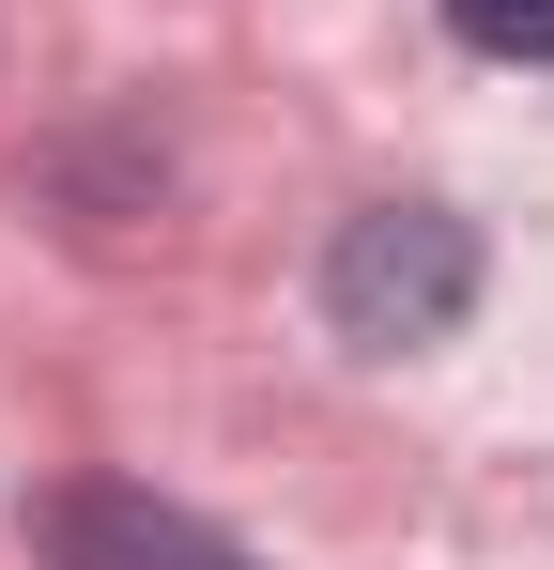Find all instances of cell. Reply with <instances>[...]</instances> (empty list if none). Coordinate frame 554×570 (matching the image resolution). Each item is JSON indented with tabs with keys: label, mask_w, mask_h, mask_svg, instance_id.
<instances>
[{
	"label": "cell",
	"mask_w": 554,
	"mask_h": 570,
	"mask_svg": "<svg viewBox=\"0 0 554 570\" xmlns=\"http://www.w3.org/2000/svg\"><path fill=\"white\" fill-rule=\"evenodd\" d=\"M462 308H477V232L447 200H369L355 232L324 247V324L355 355H432Z\"/></svg>",
	"instance_id": "1"
},
{
	"label": "cell",
	"mask_w": 554,
	"mask_h": 570,
	"mask_svg": "<svg viewBox=\"0 0 554 570\" xmlns=\"http://www.w3.org/2000/svg\"><path fill=\"white\" fill-rule=\"evenodd\" d=\"M47 556L62 570H231V540L216 524H185V509H155V493H47Z\"/></svg>",
	"instance_id": "2"
},
{
	"label": "cell",
	"mask_w": 554,
	"mask_h": 570,
	"mask_svg": "<svg viewBox=\"0 0 554 570\" xmlns=\"http://www.w3.org/2000/svg\"><path fill=\"white\" fill-rule=\"evenodd\" d=\"M447 31L477 62H554V0H447Z\"/></svg>",
	"instance_id": "3"
}]
</instances>
